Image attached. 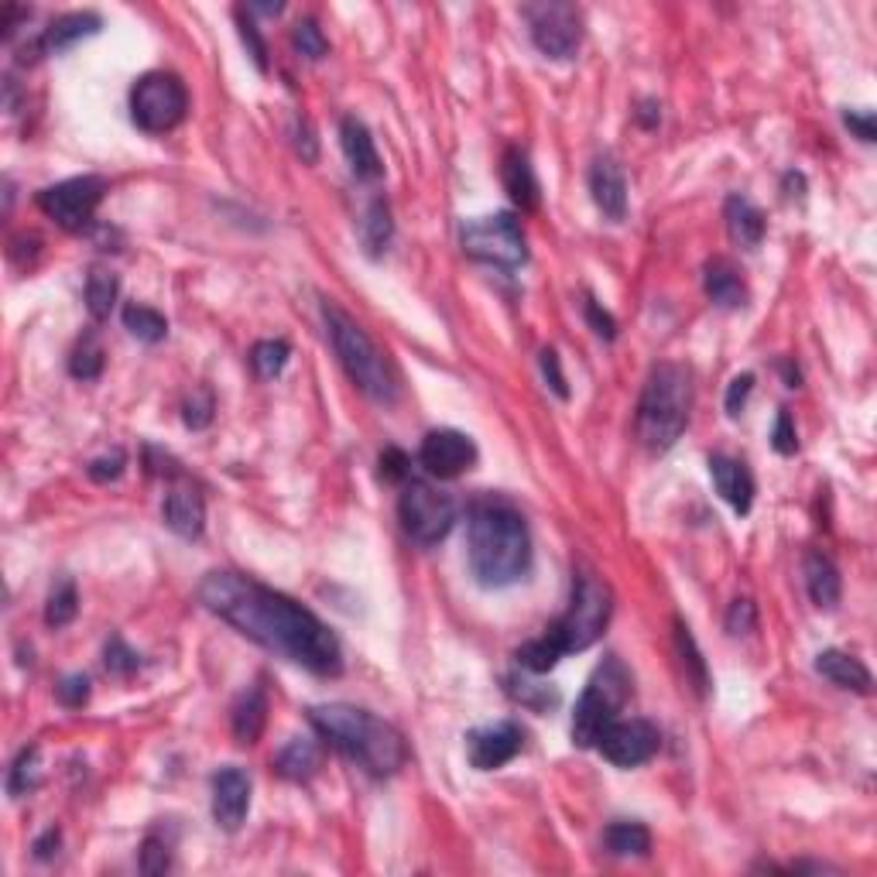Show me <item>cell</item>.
Here are the masks:
<instances>
[{"label": "cell", "instance_id": "cell-1", "mask_svg": "<svg viewBox=\"0 0 877 877\" xmlns=\"http://www.w3.org/2000/svg\"><path fill=\"white\" fill-rule=\"evenodd\" d=\"M200 600L219 621L237 627L244 638L265 651L302 665L316 675L343 672V648L313 610H305L292 597L240 573H209L200 583Z\"/></svg>", "mask_w": 877, "mask_h": 877}, {"label": "cell", "instance_id": "cell-2", "mask_svg": "<svg viewBox=\"0 0 877 877\" xmlns=\"http://www.w3.org/2000/svg\"><path fill=\"white\" fill-rule=\"evenodd\" d=\"M467 556L470 573L480 586L504 589L529 576L532 569V535L529 521L508 497L487 494L473 500L467 521Z\"/></svg>", "mask_w": 877, "mask_h": 877}, {"label": "cell", "instance_id": "cell-3", "mask_svg": "<svg viewBox=\"0 0 877 877\" xmlns=\"http://www.w3.org/2000/svg\"><path fill=\"white\" fill-rule=\"evenodd\" d=\"M309 723L316 734L336 748L343 758L360 764L367 775L387 778L402 772L408 761V743L398 727H391L387 720L374 716L370 710L349 707V703H326V707H309Z\"/></svg>", "mask_w": 877, "mask_h": 877}, {"label": "cell", "instance_id": "cell-4", "mask_svg": "<svg viewBox=\"0 0 877 877\" xmlns=\"http://www.w3.org/2000/svg\"><path fill=\"white\" fill-rule=\"evenodd\" d=\"M692 374L683 364H658L638 402V438L648 453H669L689 425Z\"/></svg>", "mask_w": 877, "mask_h": 877}, {"label": "cell", "instance_id": "cell-5", "mask_svg": "<svg viewBox=\"0 0 877 877\" xmlns=\"http://www.w3.org/2000/svg\"><path fill=\"white\" fill-rule=\"evenodd\" d=\"M322 319H326V333L329 343H333L336 357L346 370V378L354 381L370 402L378 405H391L394 394H398V384L391 378V367L384 360V354L378 349V343L367 336V329L349 319L336 302L322 305Z\"/></svg>", "mask_w": 877, "mask_h": 877}, {"label": "cell", "instance_id": "cell-6", "mask_svg": "<svg viewBox=\"0 0 877 877\" xmlns=\"http://www.w3.org/2000/svg\"><path fill=\"white\" fill-rule=\"evenodd\" d=\"M631 699V672L624 669L621 658H607L597 672L589 675V683L576 703L573 713V743L576 748H597L603 730L621 716L624 703Z\"/></svg>", "mask_w": 877, "mask_h": 877}, {"label": "cell", "instance_id": "cell-7", "mask_svg": "<svg viewBox=\"0 0 877 877\" xmlns=\"http://www.w3.org/2000/svg\"><path fill=\"white\" fill-rule=\"evenodd\" d=\"M613 613V594L610 586L597 573H580L573 580V597L562 618L548 627V634L556 638L562 654L569 651H586L589 645H597L603 638V631L610 624Z\"/></svg>", "mask_w": 877, "mask_h": 877}, {"label": "cell", "instance_id": "cell-8", "mask_svg": "<svg viewBox=\"0 0 877 877\" xmlns=\"http://www.w3.org/2000/svg\"><path fill=\"white\" fill-rule=\"evenodd\" d=\"M459 244H463L467 257L504 271H514L529 260V244H524V230L514 213H491L467 219L459 227Z\"/></svg>", "mask_w": 877, "mask_h": 877}, {"label": "cell", "instance_id": "cell-9", "mask_svg": "<svg viewBox=\"0 0 877 877\" xmlns=\"http://www.w3.org/2000/svg\"><path fill=\"white\" fill-rule=\"evenodd\" d=\"M189 110V93L175 73H148L130 90V117L144 135H168Z\"/></svg>", "mask_w": 877, "mask_h": 877}, {"label": "cell", "instance_id": "cell-10", "mask_svg": "<svg viewBox=\"0 0 877 877\" xmlns=\"http://www.w3.org/2000/svg\"><path fill=\"white\" fill-rule=\"evenodd\" d=\"M398 518H402V529L411 542L435 545L453 532L456 500L446 491L432 487L429 480H405V491L398 500Z\"/></svg>", "mask_w": 877, "mask_h": 877}, {"label": "cell", "instance_id": "cell-11", "mask_svg": "<svg viewBox=\"0 0 877 877\" xmlns=\"http://www.w3.org/2000/svg\"><path fill=\"white\" fill-rule=\"evenodd\" d=\"M521 17L529 21V35L535 49L545 59H573L583 46V14L576 4L565 0H545V4L521 8Z\"/></svg>", "mask_w": 877, "mask_h": 877}, {"label": "cell", "instance_id": "cell-12", "mask_svg": "<svg viewBox=\"0 0 877 877\" xmlns=\"http://www.w3.org/2000/svg\"><path fill=\"white\" fill-rule=\"evenodd\" d=\"M106 195V182L100 175H76V179H65L59 186H49L38 192V209L46 213L49 219L62 230L79 233L93 224V213L103 203Z\"/></svg>", "mask_w": 877, "mask_h": 877}, {"label": "cell", "instance_id": "cell-13", "mask_svg": "<svg viewBox=\"0 0 877 877\" xmlns=\"http://www.w3.org/2000/svg\"><path fill=\"white\" fill-rule=\"evenodd\" d=\"M662 748V734H658L654 723L648 720H613L610 727L603 730L597 751L618 767H638L645 761H651Z\"/></svg>", "mask_w": 877, "mask_h": 877}, {"label": "cell", "instance_id": "cell-14", "mask_svg": "<svg viewBox=\"0 0 877 877\" xmlns=\"http://www.w3.org/2000/svg\"><path fill=\"white\" fill-rule=\"evenodd\" d=\"M419 463L438 480H453L476 463V446L459 429H432L419 446Z\"/></svg>", "mask_w": 877, "mask_h": 877}, {"label": "cell", "instance_id": "cell-15", "mask_svg": "<svg viewBox=\"0 0 877 877\" xmlns=\"http://www.w3.org/2000/svg\"><path fill=\"white\" fill-rule=\"evenodd\" d=\"M521 743H524V730L518 723L511 720L487 723V727H476L467 734V758L476 772H494V767H504L518 758Z\"/></svg>", "mask_w": 877, "mask_h": 877}, {"label": "cell", "instance_id": "cell-16", "mask_svg": "<svg viewBox=\"0 0 877 877\" xmlns=\"http://www.w3.org/2000/svg\"><path fill=\"white\" fill-rule=\"evenodd\" d=\"M251 809V778L244 767H219L213 775V819L219 829L237 832Z\"/></svg>", "mask_w": 877, "mask_h": 877}, {"label": "cell", "instance_id": "cell-17", "mask_svg": "<svg viewBox=\"0 0 877 877\" xmlns=\"http://www.w3.org/2000/svg\"><path fill=\"white\" fill-rule=\"evenodd\" d=\"M589 192H594L597 209L613 224L627 216V175L613 155H600L589 168Z\"/></svg>", "mask_w": 877, "mask_h": 877}, {"label": "cell", "instance_id": "cell-18", "mask_svg": "<svg viewBox=\"0 0 877 877\" xmlns=\"http://www.w3.org/2000/svg\"><path fill=\"white\" fill-rule=\"evenodd\" d=\"M340 144H343V155L349 162V171H354L360 182H378L381 179L384 165H381L374 138H370V130L364 127V120L343 117V124H340Z\"/></svg>", "mask_w": 877, "mask_h": 877}, {"label": "cell", "instance_id": "cell-19", "mask_svg": "<svg viewBox=\"0 0 877 877\" xmlns=\"http://www.w3.org/2000/svg\"><path fill=\"white\" fill-rule=\"evenodd\" d=\"M710 476H713L716 494L727 500L737 514H748L754 508V476L740 459H730L723 453L710 456Z\"/></svg>", "mask_w": 877, "mask_h": 877}, {"label": "cell", "instance_id": "cell-20", "mask_svg": "<svg viewBox=\"0 0 877 877\" xmlns=\"http://www.w3.org/2000/svg\"><path fill=\"white\" fill-rule=\"evenodd\" d=\"M162 518L168 529L192 542V538H200L203 529H206V504H203V494L200 491H192V487H171L165 494V504H162Z\"/></svg>", "mask_w": 877, "mask_h": 877}, {"label": "cell", "instance_id": "cell-21", "mask_svg": "<svg viewBox=\"0 0 877 877\" xmlns=\"http://www.w3.org/2000/svg\"><path fill=\"white\" fill-rule=\"evenodd\" d=\"M103 28V21L100 14L93 11H76V14H65L59 21H52V25L41 31V38L35 41V49L41 55H62V52H69L73 46H79L82 38H93L97 31Z\"/></svg>", "mask_w": 877, "mask_h": 877}, {"label": "cell", "instance_id": "cell-22", "mask_svg": "<svg viewBox=\"0 0 877 877\" xmlns=\"http://www.w3.org/2000/svg\"><path fill=\"white\" fill-rule=\"evenodd\" d=\"M500 179H504V189H508V195H511V203L521 213L538 209L542 189H538V179H535L532 158L524 155L521 148H508V155H504V165H500Z\"/></svg>", "mask_w": 877, "mask_h": 877}, {"label": "cell", "instance_id": "cell-23", "mask_svg": "<svg viewBox=\"0 0 877 877\" xmlns=\"http://www.w3.org/2000/svg\"><path fill=\"white\" fill-rule=\"evenodd\" d=\"M802 576H805V589L813 603L819 610H832L843 597V580H840V569L832 562L826 552H809L805 562H802Z\"/></svg>", "mask_w": 877, "mask_h": 877}, {"label": "cell", "instance_id": "cell-24", "mask_svg": "<svg viewBox=\"0 0 877 877\" xmlns=\"http://www.w3.org/2000/svg\"><path fill=\"white\" fill-rule=\"evenodd\" d=\"M816 672L823 678H829L832 686H840V689H850V692H861L867 696L870 692V672L867 665L861 662V658H853L840 648H826L816 654Z\"/></svg>", "mask_w": 877, "mask_h": 877}, {"label": "cell", "instance_id": "cell-25", "mask_svg": "<svg viewBox=\"0 0 877 877\" xmlns=\"http://www.w3.org/2000/svg\"><path fill=\"white\" fill-rule=\"evenodd\" d=\"M265 723H268V696H265V686H251L244 696L233 703V713H230V727H233V737L237 743H251L260 740L265 734Z\"/></svg>", "mask_w": 877, "mask_h": 877}, {"label": "cell", "instance_id": "cell-26", "mask_svg": "<svg viewBox=\"0 0 877 877\" xmlns=\"http://www.w3.org/2000/svg\"><path fill=\"white\" fill-rule=\"evenodd\" d=\"M703 289L720 309H740L748 302V284L727 257H713L703 268Z\"/></svg>", "mask_w": 877, "mask_h": 877}, {"label": "cell", "instance_id": "cell-27", "mask_svg": "<svg viewBox=\"0 0 877 877\" xmlns=\"http://www.w3.org/2000/svg\"><path fill=\"white\" fill-rule=\"evenodd\" d=\"M723 219H727V233L737 247L754 251L764 240V213L748 200V195H730L723 206Z\"/></svg>", "mask_w": 877, "mask_h": 877}, {"label": "cell", "instance_id": "cell-28", "mask_svg": "<svg viewBox=\"0 0 877 877\" xmlns=\"http://www.w3.org/2000/svg\"><path fill=\"white\" fill-rule=\"evenodd\" d=\"M322 767V743L309 737H295L289 740L275 758V772L284 781H309Z\"/></svg>", "mask_w": 877, "mask_h": 877}, {"label": "cell", "instance_id": "cell-29", "mask_svg": "<svg viewBox=\"0 0 877 877\" xmlns=\"http://www.w3.org/2000/svg\"><path fill=\"white\" fill-rule=\"evenodd\" d=\"M603 847L613 853V857H645V853L651 850V832L641 823L618 819L603 829Z\"/></svg>", "mask_w": 877, "mask_h": 877}, {"label": "cell", "instance_id": "cell-30", "mask_svg": "<svg viewBox=\"0 0 877 877\" xmlns=\"http://www.w3.org/2000/svg\"><path fill=\"white\" fill-rule=\"evenodd\" d=\"M391 233H394V224H391V206L387 200H374L367 206L364 219H360V240H364V251L370 257H381L391 244Z\"/></svg>", "mask_w": 877, "mask_h": 877}, {"label": "cell", "instance_id": "cell-31", "mask_svg": "<svg viewBox=\"0 0 877 877\" xmlns=\"http://www.w3.org/2000/svg\"><path fill=\"white\" fill-rule=\"evenodd\" d=\"M117 292H120V281L114 271H106V268L90 271V278H86V309H90V316L97 322L110 319V313H114V305H117Z\"/></svg>", "mask_w": 877, "mask_h": 877}, {"label": "cell", "instance_id": "cell-32", "mask_svg": "<svg viewBox=\"0 0 877 877\" xmlns=\"http://www.w3.org/2000/svg\"><path fill=\"white\" fill-rule=\"evenodd\" d=\"M124 326L130 336H138L141 343H162L168 336V319L148 305H127L124 309Z\"/></svg>", "mask_w": 877, "mask_h": 877}, {"label": "cell", "instance_id": "cell-33", "mask_svg": "<svg viewBox=\"0 0 877 877\" xmlns=\"http://www.w3.org/2000/svg\"><path fill=\"white\" fill-rule=\"evenodd\" d=\"M559 658H562V648L556 645L552 634H542V638L529 641L524 648H518V665L524 672H532V675H545V672H552L559 665Z\"/></svg>", "mask_w": 877, "mask_h": 877}, {"label": "cell", "instance_id": "cell-34", "mask_svg": "<svg viewBox=\"0 0 877 877\" xmlns=\"http://www.w3.org/2000/svg\"><path fill=\"white\" fill-rule=\"evenodd\" d=\"M289 357H292V346L284 340H260L251 349V367L257 370L260 381H275L281 370L289 367Z\"/></svg>", "mask_w": 877, "mask_h": 877}, {"label": "cell", "instance_id": "cell-35", "mask_svg": "<svg viewBox=\"0 0 877 877\" xmlns=\"http://www.w3.org/2000/svg\"><path fill=\"white\" fill-rule=\"evenodd\" d=\"M103 346L93 333H86L79 340V346L73 349V357H69V374L76 381H97L103 374Z\"/></svg>", "mask_w": 877, "mask_h": 877}, {"label": "cell", "instance_id": "cell-36", "mask_svg": "<svg viewBox=\"0 0 877 877\" xmlns=\"http://www.w3.org/2000/svg\"><path fill=\"white\" fill-rule=\"evenodd\" d=\"M508 692L518 699L521 707H529L535 713H548V710L559 707V689L556 686L529 683V678H508Z\"/></svg>", "mask_w": 877, "mask_h": 877}, {"label": "cell", "instance_id": "cell-37", "mask_svg": "<svg viewBox=\"0 0 877 877\" xmlns=\"http://www.w3.org/2000/svg\"><path fill=\"white\" fill-rule=\"evenodd\" d=\"M76 613H79V594H76V583H59L52 589V597L46 603V624L49 627H69L76 621Z\"/></svg>", "mask_w": 877, "mask_h": 877}, {"label": "cell", "instance_id": "cell-38", "mask_svg": "<svg viewBox=\"0 0 877 877\" xmlns=\"http://www.w3.org/2000/svg\"><path fill=\"white\" fill-rule=\"evenodd\" d=\"M31 788H38V748H25L17 754V761L11 764V775H8V792L14 799L28 796Z\"/></svg>", "mask_w": 877, "mask_h": 877}, {"label": "cell", "instance_id": "cell-39", "mask_svg": "<svg viewBox=\"0 0 877 877\" xmlns=\"http://www.w3.org/2000/svg\"><path fill=\"white\" fill-rule=\"evenodd\" d=\"M675 641H678V651H683V662H689V675H692V683H696V692H699V696H707V686H710V678H707V662H703V654H699V648H696V641H692L689 624L675 621Z\"/></svg>", "mask_w": 877, "mask_h": 877}, {"label": "cell", "instance_id": "cell-40", "mask_svg": "<svg viewBox=\"0 0 877 877\" xmlns=\"http://www.w3.org/2000/svg\"><path fill=\"white\" fill-rule=\"evenodd\" d=\"M292 41H295L298 55L313 59V62H319V59L329 52V41H326L322 28L316 25L313 17H302V21H298V25H295V35H292Z\"/></svg>", "mask_w": 877, "mask_h": 877}, {"label": "cell", "instance_id": "cell-41", "mask_svg": "<svg viewBox=\"0 0 877 877\" xmlns=\"http://www.w3.org/2000/svg\"><path fill=\"white\" fill-rule=\"evenodd\" d=\"M237 28H240V41H244V46H247L254 65H257L260 73H268V46H265V38H260L257 25L247 17L244 8H237Z\"/></svg>", "mask_w": 877, "mask_h": 877}, {"label": "cell", "instance_id": "cell-42", "mask_svg": "<svg viewBox=\"0 0 877 877\" xmlns=\"http://www.w3.org/2000/svg\"><path fill=\"white\" fill-rule=\"evenodd\" d=\"M171 867V847L165 837L151 832V837L141 843V870L144 874H165Z\"/></svg>", "mask_w": 877, "mask_h": 877}, {"label": "cell", "instance_id": "cell-43", "mask_svg": "<svg viewBox=\"0 0 877 877\" xmlns=\"http://www.w3.org/2000/svg\"><path fill=\"white\" fill-rule=\"evenodd\" d=\"M186 415V425L189 429H206L209 422H213V411H216V402H213V394L206 391V387H195L192 391V398L186 402V408H182Z\"/></svg>", "mask_w": 877, "mask_h": 877}, {"label": "cell", "instance_id": "cell-44", "mask_svg": "<svg viewBox=\"0 0 877 877\" xmlns=\"http://www.w3.org/2000/svg\"><path fill=\"white\" fill-rule=\"evenodd\" d=\"M106 669L114 672V675H130V672H138V665H141V658H138V651L130 648L124 638H110V645H106Z\"/></svg>", "mask_w": 877, "mask_h": 877}, {"label": "cell", "instance_id": "cell-45", "mask_svg": "<svg viewBox=\"0 0 877 877\" xmlns=\"http://www.w3.org/2000/svg\"><path fill=\"white\" fill-rule=\"evenodd\" d=\"M754 627H758V607H754V600H748V597L734 600L730 610H727V631L737 638V634H751Z\"/></svg>", "mask_w": 877, "mask_h": 877}, {"label": "cell", "instance_id": "cell-46", "mask_svg": "<svg viewBox=\"0 0 877 877\" xmlns=\"http://www.w3.org/2000/svg\"><path fill=\"white\" fill-rule=\"evenodd\" d=\"M55 696H59L62 707L79 710L86 699H90V678H86V675H65L62 686L55 689Z\"/></svg>", "mask_w": 877, "mask_h": 877}, {"label": "cell", "instance_id": "cell-47", "mask_svg": "<svg viewBox=\"0 0 877 877\" xmlns=\"http://www.w3.org/2000/svg\"><path fill=\"white\" fill-rule=\"evenodd\" d=\"M772 446L775 453L781 456H792L799 449V435H796V422H792V415H788L785 408L778 411V419H775V432H772Z\"/></svg>", "mask_w": 877, "mask_h": 877}, {"label": "cell", "instance_id": "cell-48", "mask_svg": "<svg viewBox=\"0 0 877 877\" xmlns=\"http://www.w3.org/2000/svg\"><path fill=\"white\" fill-rule=\"evenodd\" d=\"M583 309H586V322L594 326V333H597L600 340H613V336H618V322H613V316L603 309V305H600L594 295H586Z\"/></svg>", "mask_w": 877, "mask_h": 877}, {"label": "cell", "instance_id": "cell-49", "mask_svg": "<svg viewBox=\"0 0 877 877\" xmlns=\"http://www.w3.org/2000/svg\"><path fill=\"white\" fill-rule=\"evenodd\" d=\"M381 476L391 480V484H405V480H411V459L394 446L384 449L381 453Z\"/></svg>", "mask_w": 877, "mask_h": 877}, {"label": "cell", "instance_id": "cell-50", "mask_svg": "<svg viewBox=\"0 0 877 877\" xmlns=\"http://www.w3.org/2000/svg\"><path fill=\"white\" fill-rule=\"evenodd\" d=\"M124 467H127V456L120 449L97 456L90 463V480H97V484H110V480H117L124 473Z\"/></svg>", "mask_w": 877, "mask_h": 877}, {"label": "cell", "instance_id": "cell-51", "mask_svg": "<svg viewBox=\"0 0 877 877\" xmlns=\"http://www.w3.org/2000/svg\"><path fill=\"white\" fill-rule=\"evenodd\" d=\"M542 374H545L548 387H552L562 402H569V387H565V374H562V364H559L556 349H542Z\"/></svg>", "mask_w": 877, "mask_h": 877}, {"label": "cell", "instance_id": "cell-52", "mask_svg": "<svg viewBox=\"0 0 877 877\" xmlns=\"http://www.w3.org/2000/svg\"><path fill=\"white\" fill-rule=\"evenodd\" d=\"M751 387H754V374H737L734 381H730V387H727V415L730 419H737V415L743 411V405H748V394H751Z\"/></svg>", "mask_w": 877, "mask_h": 877}, {"label": "cell", "instance_id": "cell-53", "mask_svg": "<svg viewBox=\"0 0 877 877\" xmlns=\"http://www.w3.org/2000/svg\"><path fill=\"white\" fill-rule=\"evenodd\" d=\"M843 124H847L864 144H870V141L877 138V120H874L870 110H864V114H853V110H847V114H843Z\"/></svg>", "mask_w": 877, "mask_h": 877}, {"label": "cell", "instance_id": "cell-54", "mask_svg": "<svg viewBox=\"0 0 877 877\" xmlns=\"http://www.w3.org/2000/svg\"><path fill=\"white\" fill-rule=\"evenodd\" d=\"M295 148H298L302 162H316V158H319V144H316V138H313L309 120H298V124H295Z\"/></svg>", "mask_w": 877, "mask_h": 877}, {"label": "cell", "instance_id": "cell-55", "mask_svg": "<svg viewBox=\"0 0 877 877\" xmlns=\"http://www.w3.org/2000/svg\"><path fill=\"white\" fill-rule=\"evenodd\" d=\"M59 840H62V832H59L55 826L46 829V832H41V837L35 840V857H38V861H49L52 853L59 850Z\"/></svg>", "mask_w": 877, "mask_h": 877}, {"label": "cell", "instance_id": "cell-56", "mask_svg": "<svg viewBox=\"0 0 877 877\" xmlns=\"http://www.w3.org/2000/svg\"><path fill=\"white\" fill-rule=\"evenodd\" d=\"M658 120H662V106H658L654 100H645L641 110H638V124L641 127H654Z\"/></svg>", "mask_w": 877, "mask_h": 877}, {"label": "cell", "instance_id": "cell-57", "mask_svg": "<svg viewBox=\"0 0 877 877\" xmlns=\"http://www.w3.org/2000/svg\"><path fill=\"white\" fill-rule=\"evenodd\" d=\"M778 367L785 370V381H788V387H799V381H802V378H799V370H796L792 364H785V360H781Z\"/></svg>", "mask_w": 877, "mask_h": 877}]
</instances>
